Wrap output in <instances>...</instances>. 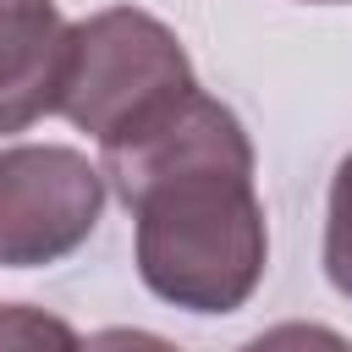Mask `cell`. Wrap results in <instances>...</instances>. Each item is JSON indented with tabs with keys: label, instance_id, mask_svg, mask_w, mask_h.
Here are the masks:
<instances>
[{
	"label": "cell",
	"instance_id": "cell-1",
	"mask_svg": "<svg viewBox=\"0 0 352 352\" xmlns=\"http://www.w3.org/2000/svg\"><path fill=\"white\" fill-rule=\"evenodd\" d=\"M99 170L138 220V275L160 302L236 314L258 292L270 231L236 110L187 88L126 138L99 143Z\"/></svg>",
	"mask_w": 352,
	"mask_h": 352
},
{
	"label": "cell",
	"instance_id": "cell-2",
	"mask_svg": "<svg viewBox=\"0 0 352 352\" xmlns=\"http://www.w3.org/2000/svg\"><path fill=\"white\" fill-rule=\"evenodd\" d=\"M187 88H198L192 60L160 16L138 6H110L66 28L55 116H66L94 143L126 138Z\"/></svg>",
	"mask_w": 352,
	"mask_h": 352
},
{
	"label": "cell",
	"instance_id": "cell-3",
	"mask_svg": "<svg viewBox=\"0 0 352 352\" xmlns=\"http://www.w3.org/2000/svg\"><path fill=\"white\" fill-rule=\"evenodd\" d=\"M104 209V170L66 143L0 148V270L77 253Z\"/></svg>",
	"mask_w": 352,
	"mask_h": 352
},
{
	"label": "cell",
	"instance_id": "cell-4",
	"mask_svg": "<svg viewBox=\"0 0 352 352\" xmlns=\"http://www.w3.org/2000/svg\"><path fill=\"white\" fill-rule=\"evenodd\" d=\"M66 22L55 0H0V138L55 110Z\"/></svg>",
	"mask_w": 352,
	"mask_h": 352
},
{
	"label": "cell",
	"instance_id": "cell-5",
	"mask_svg": "<svg viewBox=\"0 0 352 352\" xmlns=\"http://www.w3.org/2000/svg\"><path fill=\"white\" fill-rule=\"evenodd\" d=\"M324 275L341 297H352V154L336 165L330 209H324Z\"/></svg>",
	"mask_w": 352,
	"mask_h": 352
},
{
	"label": "cell",
	"instance_id": "cell-6",
	"mask_svg": "<svg viewBox=\"0 0 352 352\" xmlns=\"http://www.w3.org/2000/svg\"><path fill=\"white\" fill-rule=\"evenodd\" d=\"M314 6H336V0H314Z\"/></svg>",
	"mask_w": 352,
	"mask_h": 352
}]
</instances>
